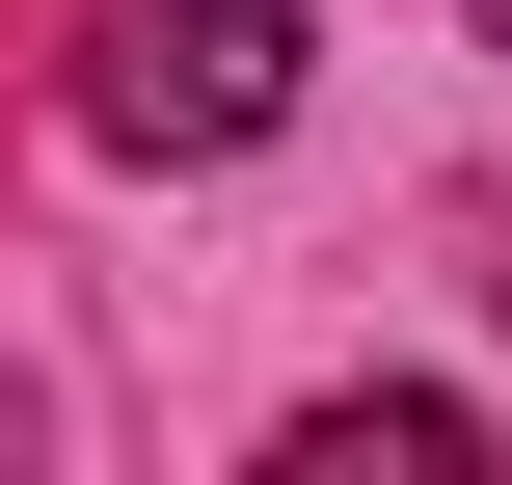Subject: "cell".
Segmentation results:
<instances>
[{
  "label": "cell",
  "instance_id": "6da1fadb",
  "mask_svg": "<svg viewBox=\"0 0 512 485\" xmlns=\"http://www.w3.org/2000/svg\"><path fill=\"white\" fill-rule=\"evenodd\" d=\"M297 0H108V54H81V135L108 162H243V135H297Z\"/></svg>",
  "mask_w": 512,
  "mask_h": 485
},
{
  "label": "cell",
  "instance_id": "7a4b0ae2",
  "mask_svg": "<svg viewBox=\"0 0 512 485\" xmlns=\"http://www.w3.org/2000/svg\"><path fill=\"white\" fill-rule=\"evenodd\" d=\"M270 485H486V405L459 378H351V405H297Z\"/></svg>",
  "mask_w": 512,
  "mask_h": 485
},
{
  "label": "cell",
  "instance_id": "3957f363",
  "mask_svg": "<svg viewBox=\"0 0 512 485\" xmlns=\"http://www.w3.org/2000/svg\"><path fill=\"white\" fill-rule=\"evenodd\" d=\"M486 27H512V0H486Z\"/></svg>",
  "mask_w": 512,
  "mask_h": 485
}]
</instances>
